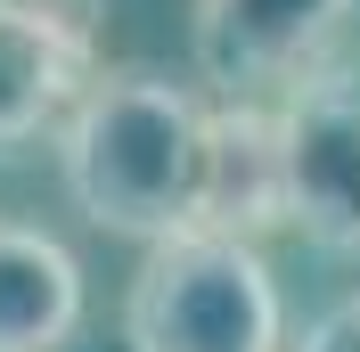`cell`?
Segmentation results:
<instances>
[{"instance_id":"obj_6","label":"cell","mask_w":360,"mask_h":352,"mask_svg":"<svg viewBox=\"0 0 360 352\" xmlns=\"http://www.w3.org/2000/svg\"><path fill=\"white\" fill-rule=\"evenodd\" d=\"M278 221H287L278 107H262V99H221V107H213V164H205V221L197 230L262 238Z\"/></svg>"},{"instance_id":"obj_3","label":"cell","mask_w":360,"mask_h":352,"mask_svg":"<svg viewBox=\"0 0 360 352\" xmlns=\"http://www.w3.org/2000/svg\"><path fill=\"white\" fill-rule=\"evenodd\" d=\"M287 221L328 254H360V66H311L278 99Z\"/></svg>"},{"instance_id":"obj_2","label":"cell","mask_w":360,"mask_h":352,"mask_svg":"<svg viewBox=\"0 0 360 352\" xmlns=\"http://www.w3.org/2000/svg\"><path fill=\"white\" fill-rule=\"evenodd\" d=\"M131 352H278L287 311L262 246L238 230H172L148 246V263L123 303Z\"/></svg>"},{"instance_id":"obj_8","label":"cell","mask_w":360,"mask_h":352,"mask_svg":"<svg viewBox=\"0 0 360 352\" xmlns=\"http://www.w3.org/2000/svg\"><path fill=\"white\" fill-rule=\"evenodd\" d=\"M303 352H360V295L336 311H319L311 328H303Z\"/></svg>"},{"instance_id":"obj_5","label":"cell","mask_w":360,"mask_h":352,"mask_svg":"<svg viewBox=\"0 0 360 352\" xmlns=\"http://www.w3.org/2000/svg\"><path fill=\"white\" fill-rule=\"evenodd\" d=\"M107 0H0V164L58 132L98 66Z\"/></svg>"},{"instance_id":"obj_1","label":"cell","mask_w":360,"mask_h":352,"mask_svg":"<svg viewBox=\"0 0 360 352\" xmlns=\"http://www.w3.org/2000/svg\"><path fill=\"white\" fill-rule=\"evenodd\" d=\"M213 107L156 66H90L58 123V172L82 221L156 246L205 221Z\"/></svg>"},{"instance_id":"obj_4","label":"cell","mask_w":360,"mask_h":352,"mask_svg":"<svg viewBox=\"0 0 360 352\" xmlns=\"http://www.w3.org/2000/svg\"><path fill=\"white\" fill-rule=\"evenodd\" d=\"M360 0H188V42L197 74L221 99H262V90L303 82L328 66Z\"/></svg>"},{"instance_id":"obj_7","label":"cell","mask_w":360,"mask_h":352,"mask_svg":"<svg viewBox=\"0 0 360 352\" xmlns=\"http://www.w3.org/2000/svg\"><path fill=\"white\" fill-rule=\"evenodd\" d=\"M82 328V263L33 221H0V352H66Z\"/></svg>"}]
</instances>
